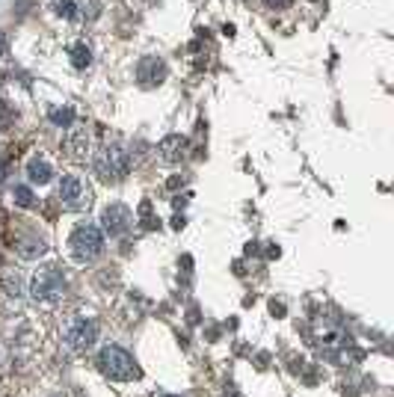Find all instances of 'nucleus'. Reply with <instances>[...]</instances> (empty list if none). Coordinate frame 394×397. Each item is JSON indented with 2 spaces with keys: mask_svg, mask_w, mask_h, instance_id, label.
I'll return each mask as SVG.
<instances>
[{
  "mask_svg": "<svg viewBox=\"0 0 394 397\" xmlns=\"http://www.w3.org/2000/svg\"><path fill=\"white\" fill-rule=\"evenodd\" d=\"M98 371L104 373V377L119 380V382H127V380L140 377V368H136L134 356L127 353V350H122V347H104L98 353Z\"/></svg>",
  "mask_w": 394,
  "mask_h": 397,
  "instance_id": "1",
  "label": "nucleus"
},
{
  "mask_svg": "<svg viewBox=\"0 0 394 397\" xmlns=\"http://www.w3.org/2000/svg\"><path fill=\"white\" fill-rule=\"evenodd\" d=\"M127 166H131V160L119 146H104L95 155V175L104 184H119L127 175Z\"/></svg>",
  "mask_w": 394,
  "mask_h": 397,
  "instance_id": "2",
  "label": "nucleus"
},
{
  "mask_svg": "<svg viewBox=\"0 0 394 397\" xmlns=\"http://www.w3.org/2000/svg\"><path fill=\"white\" fill-rule=\"evenodd\" d=\"M68 247L77 261H95L104 252V235L95 226H77L68 238Z\"/></svg>",
  "mask_w": 394,
  "mask_h": 397,
  "instance_id": "3",
  "label": "nucleus"
},
{
  "mask_svg": "<svg viewBox=\"0 0 394 397\" xmlns=\"http://www.w3.org/2000/svg\"><path fill=\"white\" fill-rule=\"evenodd\" d=\"M56 196H60V205L65 208V211H84V208H89V202H92V190L86 187V181L80 178V175H65V178L60 181Z\"/></svg>",
  "mask_w": 394,
  "mask_h": 397,
  "instance_id": "4",
  "label": "nucleus"
},
{
  "mask_svg": "<svg viewBox=\"0 0 394 397\" xmlns=\"http://www.w3.org/2000/svg\"><path fill=\"white\" fill-rule=\"evenodd\" d=\"M65 341L72 350H77V353H84V350H89L92 344L98 341V323L92 318H74L72 323L65 326Z\"/></svg>",
  "mask_w": 394,
  "mask_h": 397,
  "instance_id": "5",
  "label": "nucleus"
},
{
  "mask_svg": "<svg viewBox=\"0 0 394 397\" xmlns=\"http://www.w3.org/2000/svg\"><path fill=\"white\" fill-rule=\"evenodd\" d=\"M65 290V276L56 267H42L33 276V297L36 299H56Z\"/></svg>",
  "mask_w": 394,
  "mask_h": 397,
  "instance_id": "6",
  "label": "nucleus"
},
{
  "mask_svg": "<svg viewBox=\"0 0 394 397\" xmlns=\"http://www.w3.org/2000/svg\"><path fill=\"white\" fill-rule=\"evenodd\" d=\"M101 223H104V231H107L110 238H119V235H125V231L134 226V214L127 211L125 205L116 202V205H107V208H104Z\"/></svg>",
  "mask_w": 394,
  "mask_h": 397,
  "instance_id": "7",
  "label": "nucleus"
},
{
  "mask_svg": "<svg viewBox=\"0 0 394 397\" xmlns=\"http://www.w3.org/2000/svg\"><path fill=\"white\" fill-rule=\"evenodd\" d=\"M166 63L160 60V56H143L140 65H136V80H140L143 89H155L166 80Z\"/></svg>",
  "mask_w": 394,
  "mask_h": 397,
  "instance_id": "8",
  "label": "nucleus"
},
{
  "mask_svg": "<svg viewBox=\"0 0 394 397\" xmlns=\"http://www.w3.org/2000/svg\"><path fill=\"white\" fill-rule=\"evenodd\" d=\"M160 157H164L166 163H181L184 157H187V151H190V139L187 137H181V134H169L160 139Z\"/></svg>",
  "mask_w": 394,
  "mask_h": 397,
  "instance_id": "9",
  "label": "nucleus"
},
{
  "mask_svg": "<svg viewBox=\"0 0 394 397\" xmlns=\"http://www.w3.org/2000/svg\"><path fill=\"white\" fill-rule=\"evenodd\" d=\"M15 249H18V255L21 258H39V255H45V240L42 238H36V235H30V231H15Z\"/></svg>",
  "mask_w": 394,
  "mask_h": 397,
  "instance_id": "10",
  "label": "nucleus"
},
{
  "mask_svg": "<svg viewBox=\"0 0 394 397\" xmlns=\"http://www.w3.org/2000/svg\"><path fill=\"white\" fill-rule=\"evenodd\" d=\"M27 175H30V181L33 184H48L54 178V169H51V163L48 160H39V157H33L27 163Z\"/></svg>",
  "mask_w": 394,
  "mask_h": 397,
  "instance_id": "11",
  "label": "nucleus"
},
{
  "mask_svg": "<svg viewBox=\"0 0 394 397\" xmlns=\"http://www.w3.org/2000/svg\"><path fill=\"white\" fill-rule=\"evenodd\" d=\"M65 148L72 151V157H77V160H84L86 157V148H89V134L86 131H74L72 137H68V143H65Z\"/></svg>",
  "mask_w": 394,
  "mask_h": 397,
  "instance_id": "12",
  "label": "nucleus"
},
{
  "mask_svg": "<svg viewBox=\"0 0 394 397\" xmlns=\"http://www.w3.org/2000/svg\"><path fill=\"white\" fill-rule=\"evenodd\" d=\"M68 54H72V63H74L77 68H86V65L92 63V51L86 48V45H84V42H77V45H72V51H68Z\"/></svg>",
  "mask_w": 394,
  "mask_h": 397,
  "instance_id": "13",
  "label": "nucleus"
},
{
  "mask_svg": "<svg viewBox=\"0 0 394 397\" xmlns=\"http://www.w3.org/2000/svg\"><path fill=\"white\" fill-rule=\"evenodd\" d=\"M13 125H15V107L0 98V131H9Z\"/></svg>",
  "mask_w": 394,
  "mask_h": 397,
  "instance_id": "14",
  "label": "nucleus"
},
{
  "mask_svg": "<svg viewBox=\"0 0 394 397\" xmlns=\"http://www.w3.org/2000/svg\"><path fill=\"white\" fill-rule=\"evenodd\" d=\"M48 116H51V122L60 125V127H68V125L74 122V110H72V107H56V110H51Z\"/></svg>",
  "mask_w": 394,
  "mask_h": 397,
  "instance_id": "15",
  "label": "nucleus"
},
{
  "mask_svg": "<svg viewBox=\"0 0 394 397\" xmlns=\"http://www.w3.org/2000/svg\"><path fill=\"white\" fill-rule=\"evenodd\" d=\"M3 288H6L9 297H21V279H18V273L13 276V270H3Z\"/></svg>",
  "mask_w": 394,
  "mask_h": 397,
  "instance_id": "16",
  "label": "nucleus"
},
{
  "mask_svg": "<svg viewBox=\"0 0 394 397\" xmlns=\"http://www.w3.org/2000/svg\"><path fill=\"white\" fill-rule=\"evenodd\" d=\"M54 13L60 18H74L77 15V6L72 3V0H54Z\"/></svg>",
  "mask_w": 394,
  "mask_h": 397,
  "instance_id": "17",
  "label": "nucleus"
},
{
  "mask_svg": "<svg viewBox=\"0 0 394 397\" xmlns=\"http://www.w3.org/2000/svg\"><path fill=\"white\" fill-rule=\"evenodd\" d=\"M15 202L21 205V208H30L33 202H36V198H33V190H30V187H15Z\"/></svg>",
  "mask_w": 394,
  "mask_h": 397,
  "instance_id": "18",
  "label": "nucleus"
},
{
  "mask_svg": "<svg viewBox=\"0 0 394 397\" xmlns=\"http://www.w3.org/2000/svg\"><path fill=\"white\" fill-rule=\"evenodd\" d=\"M140 214H143V226H145V228H155V226H157L155 217H152V202H143V205H140Z\"/></svg>",
  "mask_w": 394,
  "mask_h": 397,
  "instance_id": "19",
  "label": "nucleus"
},
{
  "mask_svg": "<svg viewBox=\"0 0 394 397\" xmlns=\"http://www.w3.org/2000/svg\"><path fill=\"white\" fill-rule=\"evenodd\" d=\"M30 3H33V0H15V9H18V15H24Z\"/></svg>",
  "mask_w": 394,
  "mask_h": 397,
  "instance_id": "20",
  "label": "nucleus"
},
{
  "mask_svg": "<svg viewBox=\"0 0 394 397\" xmlns=\"http://www.w3.org/2000/svg\"><path fill=\"white\" fill-rule=\"evenodd\" d=\"M6 45H9V39H6V33H3V30H0V56H3V54H6Z\"/></svg>",
  "mask_w": 394,
  "mask_h": 397,
  "instance_id": "21",
  "label": "nucleus"
},
{
  "mask_svg": "<svg viewBox=\"0 0 394 397\" xmlns=\"http://www.w3.org/2000/svg\"><path fill=\"white\" fill-rule=\"evenodd\" d=\"M181 184H184V175H181V178H172V181H169V190H178Z\"/></svg>",
  "mask_w": 394,
  "mask_h": 397,
  "instance_id": "22",
  "label": "nucleus"
},
{
  "mask_svg": "<svg viewBox=\"0 0 394 397\" xmlns=\"http://www.w3.org/2000/svg\"><path fill=\"white\" fill-rule=\"evenodd\" d=\"M6 169H9L6 160H0V184H3V178H6Z\"/></svg>",
  "mask_w": 394,
  "mask_h": 397,
  "instance_id": "23",
  "label": "nucleus"
},
{
  "mask_svg": "<svg viewBox=\"0 0 394 397\" xmlns=\"http://www.w3.org/2000/svg\"><path fill=\"white\" fill-rule=\"evenodd\" d=\"M160 397H178V394H160Z\"/></svg>",
  "mask_w": 394,
  "mask_h": 397,
  "instance_id": "24",
  "label": "nucleus"
}]
</instances>
